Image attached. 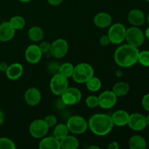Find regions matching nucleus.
<instances>
[{
	"mask_svg": "<svg viewBox=\"0 0 149 149\" xmlns=\"http://www.w3.org/2000/svg\"><path fill=\"white\" fill-rule=\"evenodd\" d=\"M28 36L32 42H40L43 39L44 36H45V33L42 28L39 27V26H32L29 29Z\"/></svg>",
	"mask_w": 149,
	"mask_h": 149,
	"instance_id": "obj_23",
	"label": "nucleus"
},
{
	"mask_svg": "<svg viewBox=\"0 0 149 149\" xmlns=\"http://www.w3.org/2000/svg\"><path fill=\"white\" fill-rule=\"evenodd\" d=\"M41 98H42V95L40 91L36 87H30L25 93V101L29 106H36L41 101Z\"/></svg>",
	"mask_w": 149,
	"mask_h": 149,
	"instance_id": "obj_14",
	"label": "nucleus"
},
{
	"mask_svg": "<svg viewBox=\"0 0 149 149\" xmlns=\"http://www.w3.org/2000/svg\"><path fill=\"white\" fill-rule=\"evenodd\" d=\"M139 50L138 47L129 45H123L115 51L114 60L116 63L122 68H128L135 65L138 60Z\"/></svg>",
	"mask_w": 149,
	"mask_h": 149,
	"instance_id": "obj_1",
	"label": "nucleus"
},
{
	"mask_svg": "<svg viewBox=\"0 0 149 149\" xmlns=\"http://www.w3.org/2000/svg\"><path fill=\"white\" fill-rule=\"evenodd\" d=\"M15 30L13 29L10 22H4L0 25V41L8 42L15 36Z\"/></svg>",
	"mask_w": 149,
	"mask_h": 149,
	"instance_id": "obj_16",
	"label": "nucleus"
},
{
	"mask_svg": "<svg viewBox=\"0 0 149 149\" xmlns=\"http://www.w3.org/2000/svg\"><path fill=\"white\" fill-rule=\"evenodd\" d=\"M39 48H40L41 51L42 53H47L49 52L51 47V44L48 42H43L39 45Z\"/></svg>",
	"mask_w": 149,
	"mask_h": 149,
	"instance_id": "obj_33",
	"label": "nucleus"
},
{
	"mask_svg": "<svg viewBox=\"0 0 149 149\" xmlns=\"http://www.w3.org/2000/svg\"><path fill=\"white\" fill-rule=\"evenodd\" d=\"M117 101V96L112 90H106L98 96V106L103 109H109L115 106Z\"/></svg>",
	"mask_w": 149,
	"mask_h": 149,
	"instance_id": "obj_11",
	"label": "nucleus"
},
{
	"mask_svg": "<svg viewBox=\"0 0 149 149\" xmlns=\"http://www.w3.org/2000/svg\"><path fill=\"white\" fill-rule=\"evenodd\" d=\"M126 28L123 24L116 23L112 25L108 32V36L110 39L111 43L114 45L121 44L125 39Z\"/></svg>",
	"mask_w": 149,
	"mask_h": 149,
	"instance_id": "obj_7",
	"label": "nucleus"
},
{
	"mask_svg": "<svg viewBox=\"0 0 149 149\" xmlns=\"http://www.w3.org/2000/svg\"><path fill=\"white\" fill-rule=\"evenodd\" d=\"M89 149H100V147H98L97 146H91L88 148Z\"/></svg>",
	"mask_w": 149,
	"mask_h": 149,
	"instance_id": "obj_42",
	"label": "nucleus"
},
{
	"mask_svg": "<svg viewBox=\"0 0 149 149\" xmlns=\"http://www.w3.org/2000/svg\"><path fill=\"white\" fill-rule=\"evenodd\" d=\"M144 34H145V37H146L147 39H149V27L146 30V32Z\"/></svg>",
	"mask_w": 149,
	"mask_h": 149,
	"instance_id": "obj_41",
	"label": "nucleus"
},
{
	"mask_svg": "<svg viewBox=\"0 0 149 149\" xmlns=\"http://www.w3.org/2000/svg\"><path fill=\"white\" fill-rule=\"evenodd\" d=\"M4 114L1 110H0V125L4 123Z\"/></svg>",
	"mask_w": 149,
	"mask_h": 149,
	"instance_id": "obj_40",
	"label": "nucleus"
},
{
	"mask_svg": "<svg viewBox=\"0 0 149 149\" xmlns=\"http://www.w3.org/2000/svg\"><path fill=\"white\" fill-rule=\"evenodd\" d=\"M130 23L133 26H141L145 23V15L142 10L139 9H133L130 10L127 15Z\"/></svg>",
	"mask_w": 149,
	"mask_h": 149,
	"instance_id": "obj_15",
	"label": "nucleus"
},
{
	"mask_svg": "<svg viewBox=\"0 0 149 149\" xmlns=\"http://www.w3.org/2000/svg\"><path fill=\"white\" fill-rule=\"evenodd\" d=\"M81 99V93L77 87H68L61 95V100L65 106L77 104Z\"/></svg>",
	"mask_w": 149,
	"mask_h": 149,
	"instance_id": "obj_8",
	"label": "nucleus"
},
{
	"mask_svg": "<svg viewBox=\"0 0 149 149\" xmlns=\"http://www.w3.org/2000/svg\"><path fill=\"white\" fill-rule=\"evenodd\" d=\"M138 61L143 66L149 67V51L143 50L139 52Z\"/></svg>",
	"mask_w": 149,
	"mask_h": 149,
	"instance_id": "obj_29",
	"label": "nucleus"
},
{
	"mask_svg": "<svg viewBox=\"0 0 149 149\" xmlns=\"http://www.w3.org/2000/svg\"><path fill=\"white\" fill-rule=\"evenodd\" d=\"M94 76V69L93 66L86 63H81L76 65L74 68L72 78L77 83H86L91 77Z\"/></svg>",
	"mask_w": 149,
	"mask_h": 149,
	"instance_id": "obj_3",
	"label": "nucleus"
},
{
	"mask_svg": "<svg viewBox=\"0 0 149 149\" xmlns=\"http://www.w3.org/2000/svg\"><path fill=\"white\" fill-rule=\"evenodd\" d=\"M40 149H60V141L55 137H47L41 140L39 144Z\"/></svg>",
	"mask_w": 149,
	"mask_h": 149,
	"instance_id": "obj_20",
	"label": "nucleus"
},
{
	"mask_svg": "<svg viewBox=\"0 0 149 149\" xmlns=\"http://www.w3.org/2000/svg\"><path fill=\"white\" fill-rule=\"evenodd\" d=\"M119 144H118V143L116 141H112L108 146V148L109 149H119Z\"/></svg>",
	"mask_w": 149,
	"mask_h": 149,
	"instance_id": "obj_37",
	"label": "nucleus"
},
{
	"mask_svg": "<svg viewBox=\"0 0 149 149\" xmlns=\"http://www.w3.org/2000/svg\"><path fill=\"white\" fill-rule=\"evenodd\" d=\"M127 125L130 129L135 131H141L146 127V116L140 113H134L130 115Z\"/></svg>",
	"mask_w": 149,
	"mask_h": 149,
	"instance_id": "obj_12",
	"label": "nucleus"
},
{
	"mask_svg": "<svg viewBox=\"0 0 149 149\" xmlns=\"http://www.w3.org/2000/svg\"><path fill=\"white\" fill-rule=\"evenodd\" d=\"M49 127L44 119H36L31 122L29 127V132L34 138H44L47 134Z\"/></svg>",
	"mask_w": 149,
	"mask_h": 149,
	"instance_id": "obj_9",
	"label": "nucleus"
},
{
	"mask_svg": "<svg viewBox=\"0 0 149 149\" xmlns=\"http://www.w3.org/2000/svg\"><path fill=\"white\" fill-rule=\"evenodd\" d=\"M146 1H148V2H149V0H146Z\"/></svg>",
	"mask_w": 149,
	"mask_h": 149,
	"instance_id": "obj_46",
	"label": "nucleus"
},
{
	"mask_svg": "<svg viewBox=\"0 0 149 149\" xmlns=\"http://www.w3.org/2000/svg\"><path fill=\"white\" fill-rule=\"evenodd\" d=\"M146 125L149 126V115L146 116Z\"/></svg>",
	"mask_w": 149,
	"mask_h": 149,
	"instance_id": "obj_43",
	"label": "nucleus"
},
{
	"mask_svg": "<svg viewBox=\"0 0 149 149\" xmlns=\"http://www.w3.org/2000/svg\"><path fill=\"white\" fill-rule=\"evenodd\" d=\"M69 132L76 135L84 133L88 128V122L84 117L79 115H74L68 119L66 123Z\"/></svg>",
	"mask_w": 149,
	"mask_h": 149,
	"instance_id": "obj_4",
	"label": "nucleus"
},
{
	"mask_svg": "<svg viewBox=\"0 0 149 149\" xmlns=\"http://www.w3.org/2000/svg\"><path fill=\"white\" fill-rule=\"evenodd\" d=\"M40 48L36 45H29L25 52V58L31 64H36L40 61L42 56Z\"/></svg>",
	"mask_w": 149,
	"mask_h": 149,
	"instance_id": "obj_13",
	"label": "nucleus"
},
{
	"mask_svg": "<svg viewBox=\"0 0 149 149\" xmlns=\"http://www.w3.org/2000/svg\"><path fill=\"white\" fill-rule=\"evenodd\" d=\"M113 125L118 127H123L127 125L130 114L125 110L116 111L111 116Z\"/></svg>",
	"mask_w": 149,
	"mask_h": 149,
	"instance_id": "obj_18",
	"label": "nucleus"
},
{
	"mask_svg": "<svg viewBox=\"0 0 149 149\" xmlns=\"http://www.w3.org/2000/svg\"><path fill=\"white\" fill-rule=\"evenodd\" d=\"M88 127L95 135L104 136L111 131L113 123L109 115L95 113L89 119Z\"/></svg>",
	"mask_w": 149,
	"mask_h": 149,
	"instance_id": "obj_2",
	"label": "nucleus"
},
{
	"mask_svg": "<svg viewBox=\"0 0 149 149\" xmlns=\"http://www.w3.org/2000/svg\"><path fill=\"white\" fill-rule=\"evenodd\" d=\"M79 145L78 139L72 135H68L60 140V146L63 149H77Z\"/></svg>",
	"mask_w": 149,
	"mask_h": 149,
	"instance_id": "obj_21",
	"label": "nucleus"
},
{
	"mask_svg": "<svg viewBox=\"0 0 149 149\" xmlns=\"http://www.w3.org/2000/svg\"><path fill=\"white\" fill-rule=\"evenodd\" d=\"M148 23H149V14H148Z\"/></svg>",
	"mask_w": 149,
	"mask_h": 149,
	"instance_id": "obj_45",
	"label": "nucleus"
},
{
	"mask_svg": "<svg viewBox=\"0 0 149 149\" xmlns=\"http://www.w3.org/2000/svg\"><path fill=\"white\" fill-rule=\"evenodd\" d=\"M49 87L54 95H61L68 87V78L61 75L59 73L55 74L51 79Z\"/></svg>",
	"mask_w": 149,
	"mask_h": 149,
	"instance_id": "obj_6",
	"label": "nucleus"
},
{
	"mask_svg": "<svg viewBox=\"0 0 149 149\" xmlns=\"http://www.w3.org/2000/svg\"><path fill=\"white\" fill-rule=\"evenodd\" d=\"M7 77L10 80H17L20 78L23 73V67L19 63H15L8 65L6 70Z\"/></svg>",
	"mask_w": 149,
	"mask_h": 149,
	"instance_id": "obj_17",
	"label": "nucleus"
},
{
	"mask_svg": "<svg viewBox=\"0 0 149 149\" xmlns=\"http://www.w3.org/2000/svg\"><path fill=\"white\" fill-rule=\"evenodd\" d=\"M45 123L47 124L49 128L53 127L55 125H57V122H58V119H57V117L55 116V115H47L46 117L45 118Z\"/></svg>",
	"mask_w": 149,
	"mask_h": 149,
	"instance_id": "obj_32",
	"label": "nucleus"
},
{
	"mask_svg": "<svg viewBox=\"0 0 149 149\" xmlns=\"http://www.w3.org/2000/svg\"><path fill=\"white\" fill-rule=\"evenodd\" d=\"M85 103L87 107L94 109L98 106V97L95 95H90L86 98Z\"/></svg>",
	"mask_w": 149,
	"mask_h": 149,
	"instance_id": "obj_31",
	"label": "nucleus"
},
{
	"mask_svg": "<svg viewBox=\"0 0 149 149\" xmlns=\"http://www.w3.org/2000/svg\"><path fill=\"white\" fill-rule=\"evenodd\" d=\"M9 22L15 30H20V29H23L26 25V21H25L24 18L19 15H15L13 17Z\"/></svg>",
	"mask_w": 149,
	"mask_h": 149,
	"instance_id": "obj_28",
	"label": "nucleus"
},
{
	"mask_svg": "<svg viewBox=\"0 0 149 149\" xmlns=\"http://www.w3.org/2000/svg\"><path fill=\"white\" fill-rule=\"evenodd\" d=\"M94 23L97 27L100 29H105L109 27L111 24L112 17L107 13H97L94 17Z\"/></svg>",
	"mask_w": 149,
	"mask_h": 149,
	"instance_id": "obj_19",
	"label": "nucleus"
},
{
	"mask_svg": "<svg viewBox=\"0 0 149 149\" xmlns=\"http://www.w3.org/2000/svg\"><path fill=\"white\" fill-rule=\"evenodd\" d=\"M59 68H60V65H58V64H56L55 63H49V65H48V69H49V71H50L51 73L53 74V75L59 73Z\"/></svg>",
	"mask_w": 149,
	"mask_h": 149,
	"instance_id": "obj_34",
	"label": "nucleus"
},
{
	"mask_svg": "<svg viewBox=\"0 0 149 149\" xmlns=\"http://www.w3.org/2000/svg\"><path fill=\"white\" fill-rule=\"evenodd\" d=\"M125 39L129 45L138 47L143 44L145 34L138 26H132L126 30Z\"/></svg>",
	"mask_w": 149,
	"mask_h": 149,
	"instance_id": "obj_5",
	"label": "nucleus"
},
{
	"mask_svg": "<svg viewBox=\"0 0 149 149\" xmlns=\"http://www.w3.org/2000/svg\"><path fill=\"white\" fill-rule=\"evenodd\" d=\"M20 1H21V2H24V3H26V2H29V1H31V0H19Z\"/></svg>",
	"mask_w": 149,
	"mask_h": 149,
	"instance_id": "obj_44",
	"label": "nucleus"
},
{
	"mask_svg": "<svg viewBox=\"0 0 149 149\" xmlns=\"http://www.w3.org/2000/svg\"><path fill=\"white\" fill-rule=\"evenodd\" d=\"M146 146V141L141 135H133L129 141V147L131 149H145Z\"/></svg>",
	"mask_w": 149,
	"mask_h": 149,
	"instance_id": "obj_22",
	"label": "nucleus"
},
{
	"mask_svg": "<svg viewBox=\"0 0 149 149\" xmlns=\"http://www.w3.org/2000/svg\"><path fill=\"white\" fill-rule=\"evenodd\" d=\"M130 91V85L125 81H119L113 86L112 92L117 97H122L126 95Z\"/></svg>",
	"mask_w": 149,
	"mask_h": 149,
	"instance_id": "obj_24",
	"label": "nucleus"
},
{
	"mask_svg": "<svg viewBox=\"0 0 149 149\" xmlns=\"http://www.w3.org/2000/svg\"><path fill=\"white\" fill-rule=\"evenodd\" d=\"M63 0H47L48 3H49L50 5L52 6H58L62 2Z\"/></svg>",
	"mask_w": 149,
	"mask_h": 149,
	"instance_id": "obj_38",
	"label": "nucleus"
},
{
	"mask_svg": "<svg viewBox=\"0 0 149 149\" xmlns=\"http://www.w3.org/2000/svg\"><path fill=\"white\" fill-rule=\"evenodd\" d=\"M74 66L70 63H63L62 65H60L59 68V74L61 75L64 76L66 78L72 77L73 72H74Z\"/></svg>",
	"mask_w": 149,
	"mask_h": 149,
	"instance_id": "obj_27",
	"label": "nucleus"
},
{
	"mask_svg": "<svg viewBox=\"0 0 149 149\" xmlns=\"http://www.w3.org/2000/svg\"><path fill=\"white\" fill-rule=\"evenodd\" d=\"M111 43L110 39H109L108 35H104L102 36L100 39V44L102 46H108Z\"/></svg>",
	"mask_w": 149,
	"mask_h": 149,
	"instance_id": "obj_36",
	"label": "nucleus"
},
{
	"mask_svg": "<svg viewBox=\"0 0 149 149\" xmlns=\"http://www.w3.org/2000/svg\"><path fill=\"white\" fill-rule=\"evenodd\" d=\"M86 86H87V88L90 92H94L95 93V92L98 91L100 89V87H101V81L97 77L93 76L86 82Z\"/></svg>",
	"mask_w": 149,
	"mask_h": 149,
	"instance_id": "obj_26",
	"label": "nucleus"
},
{
	"mask_svg": "<svg viewBox=\"0 0 149 149\" xmlns=\"http://www.w3.org/2000/svg\"><path fill=\"white\" fill-rule=\"evenodd\" d=\"M68 51V44L63 39H58L51 44L49 52L55 58H62Z\"/></svg>",
	"mask_w": 149,
	"mask_h": 149,
	"instance_id": "obj_10",
	"label": "nucleus"
},
{
	"mask_svg": "<svg viewBox=\"0 0 149 149\" xmlns=\"http://www.w3.org/2000/svg\"><path fill=\"white\" fill-rule=\"evenodd\" d=\"M8 65H7V63L4 62L0 63V71H6Z\"/></svg>",
	"mask_w": 149,
	"mask_h": 149,
	"instance_id": "obj_39",
	"label": "nucleus"
},
{
	"mask_svg": "<svg viewBox=\"0 0 149 149\" xmlns=\"http://www.w3.org/2000/svg\"><path fill=\"white\" fill-rule=\"evenodd\" d=\"M14 142L7 138H0V149H15Z\"/></svg>",
	"mask_w": 149,
	"mask_h": 149,
	"instance_id": "obj_30",
	"label": "nucleus"
},
{
	"mask_svg": "<svg viewBox=\"0 0 149 149\" xmlns=\"http://www.w3.org/2000/svg\"><path fill=\"white\" fill-rule=\"evenodd\" d=\"M142 106L146 111L149 112V93L143 97Z\"/></svg>",
	"mask_w": 149,
	"mask_h": 149,
	"instance_id": "obj_35",
	"label": "nucleus"
},
{
	"mask_svg": "<svg viewBox=\"0 0 149 149\" xmlns=\"http://www.w3.org/2000/svg\"><path fill=\"white\" fill-rule=\"evenodd\" d=\"M68 127L65 124H59L57 126H55V129H54V137L56 138L58 140H61L65 137L66 135H68Z\"/></svg>",
	"mask_w": 149,
	"mask_h": 149,
	"instance_id": "obj_25",
	"label": "nucleus"
}]
</instances>
